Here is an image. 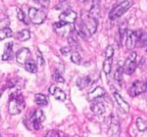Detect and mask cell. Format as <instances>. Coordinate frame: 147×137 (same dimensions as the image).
<instances>
[{"instance_id": "cell-1", "label": "cell", "mask_w": 147, "mask_h": 137, "mask_svg": "<svg viewBox=\"0 0 147 137\" xmlns=\"http://www.w3.org/2000/svg\"><path fill=\"white\" fill-rule=\"evenodd\" d=\"M24 108V99L22 95L13 93L9 97V105H8V111L11 115H17L21 113V111Z\"/></svg>"}, {"instance_id": "cell-2", "label": "cell", "mask_w": 147, "mask_h": 137, "mask_svg": "<svg viewBox=\"0 0 147 137\" xmlns=\"http://www.w3.org/2000/svg\"><path fill=\"white\" fill-rule=\"evenodd\" d=\"M133 5V0H125L123 2H121L120 4H118L117 6H115L112 10L109 13V17L111 20H115V19L121 17L129 8H131V6Z\"/></svg>"}, {"instance_id": "cell-3", "label": "cell", "mask_w": 147, "mask_h": 137, "mask_svg": "<svg viewBox=\"0 0 147 137\" xmlns=\"http://www.w3.org/2000/svg\"><path fill=\"white\" fill-rule=\"evenodd\" d=\"M53 29L57 35L61 37H67L74 31L75 27H74L73 23H65L59 20V22L53 24Z\"/></svg>"}, {"instance_id": "cell-4", "label": "cell", "mask_w": 147, "mask_h": 137, "mask_svg": "<svg viewBox=\"0 0 147 137\" xmlns=\"http://www.w3.org/2000/svg\"><path fill=\"white\" fill-rule=\"evenodd\" d=\"M28 16L31 22H33L34 24H41L45 22V18H47V13L41 9L31 7L28 10Z\"/></svg>"}, {"instance_id": "cell-5", "label": "cell", "mask_w": 147, "mask_h": 137, "mask_svg": "<svg viewBox=\"0 0 147 137\" xmlns=\"http://www.w3.org/2000/svg\"><path fill=\"white\" fill-rule=\"evenodd\" d=\"M136 57L137 55L135 51H132V53L129 55V57H127L126 61L124 63V67H123V72L126 73L127 75H131L133 74V72L136 69Z\"/></svg>"}, {"instance_id": "cell-6", "label": "cell", "mask_w": 147, "mask_h": 137, "mask_svg": "<svg viewBox=\"0 0 147 137\" xmlns=\"http://www.w3.org/2000/svg\"><path fill=\"white\" fill-rule=\"evenodd\" d=\"M83 25H84L85 28L89 31V33L93 34V33H95L97 31L98 22H97V19L95 18V17L88 14L83 17Z\"/></svg>"}, {"instance_id": "cell-7", "label": "cell", "mask_w": 147, "mask_h": 137, "mask_svg": "<svg viewBox=\"0 0 147 137\" xmlns=\"http://www.w3.org/2000/svg\"><path fill=\"white\" fill-rule=\"evenodd\" d=\"M29 120H30L31 124H32L33 129L34 130H39L41 126V122L45 120V114H43L42 110H39V109L35 110Z\"/></svg>"}, {"instance_id": "cell-8", "label": "cell", "mask_w": 147, "mask_h": 137, "mask_svg": "<svg viewBox=\"0 0 147 137\" xmlns=\"http://www.w3.org/2000/svg\"><path fill=\"white\" fill-rule=\"evenodd\" d=\"M145 91H146V84L140 80H136L132 84V87L130 89V95L132 97H136L144 93Z\"/></svg>"}, {"instance_id": "cell-9", "label": "cell", "mask_w": 147, "mask_h": 137, "mask_svg": "<svg viewBox=\"0 0 147 137\" xmlns=\"http://www.w3.org/2000/svg\"><path fill=\"white\" fill-rule=\"evenodd\" d=\"M77 12L73 10H65L59 14V20L65 23H74L77 19Z\"/></svg>"}, {"instance_id": "cell-10", "label": "cell", "mask_w": 147, "mask_h": 137, "mask_svg": "<svg viewBox=\"0 0 147 137\" xmlns=\"http://www.w3.org/2000/svg\"><path fill=\"white\" fill-rule=\"evenodd\" d=\"M49 93L55 97V100L61 101V102H65V99H67L65 93L63 92L61 89H59V88H57V86H55V85L49 87Z\"/></svg>"}, {"instance_id": "cell-11", "label": "cell", "mask_w": 147, "mask_h": 137, "mask_svg": "<svg viewBox=\"0 0 147 137\" xmlns=\"http://www.w3.org/2000/svg\"><path fill=\"white\" fill-rule=\"evenodd\" d=\"M30 55H31L30 51H29L28 49H26V47H23L20 51H18V53H17V55H16L17 63H20V65H24V63L30 59Z\"/></svg>"}, {"instance_id": "cell-12", "label": "cell", "mask_w": 147, "mask_h": 137, "mask_svg": "<svg viewBox=\"0 0 147 137\" xmlns=\"http://www.w3.org/2000/svg\"><path fill=\"white\" fill-rule=\"evenodd\" d=\"M126 47L128 49H132L137 45V35L135 31L126 30Z\"/></svg>"}, {"instance_id": "cell-13", "label": "cell", "mask_w": 147, "mask_h": 137, "mask_svg": "<svg viewBox=\"0 0 147 137\" xmlns=\"http://www.w3.org/2000/svg\"><path fill=\"white\" fill-rule=\"evenodd\" d=\"M113 95H114L115 101H116L117 104L119 105V107L122 109L123 112L128 113L129 111H130V105H129L128 103H127L126 101H125L124 99L121 97V95L119 94L117 91H114V92H113Z\"/></svg>"}, {"instance_id": "cell-14", "label": "cell", "mask_w": 147, "mask_h": 137, "mask_svg": "<svg viewBox=\"0 0 147 137\" xmlns=\"http://www.w3.org/2000/svg\"><path fill=\"white\" fill-rule=\"evenodd\" d=\"M119 134H120V125H119L116 117H112V122H111L107 135L108 136H118Z\"/></svg>"}, {"instance_id": "cell-15", "label": "cell", "mask_w": 147, "mask_h": 137, "mask_svg": "<svg viewBox=\"0 0 147 137\" xmlns=\"http://www.w3.org/2000/svg\"><path fill=\"white\" fill-rule=\"evenodd\" d=\"M105 94H106V92H105V90L102 88V87H97L95 90H93L91 93H89L88 100L91 101V102H92V101H95V100H98V99L104 97Z\"/></svg>"}, {"instance_id": "cell-16", "label": "cell", "mask_w": 147, "mask_h": 137, "mask_svg": "<svg viewBox=\"0 0 147 137\" xmlns=\"http://www.w3.org/2000/svg\"><path fill=\"white\" fill-rule=\"evenodd\" d=\"M92 83H93V81H92V79H91L90 76L81 77V78H79L78 81H77V86L79 87V89L82 90V89H85L88 86H90Z\"/></svg>"}, {"instance_id": "cell-17", "label": "cell", "mask_w": 147, "mask_h": 137, "mask_svg": "<svg viewBox=\"0 0 147 137\" xmlns=\"http://www.w3.org/2000/svg\"><path fill=\"white\" fill-rule=\"evenodd\" d=\"M92 102H94V101H92ZM91 109H92L93 112L97 115L104 114L105 111H106V108H105L104 104H103L102 102H94L92 104V106H91Z\"/></svg>"}, {"instance_id": "cell-18", "label": "cell", "mask_w": 147, "mask_h": 137, "mask_svg": "<svg viewBox=\"0 0 147 137\" xmlns=\"http://www.w3.org/2000/svg\"><path fill=\"white\" fill-rule=\"evenodd\" d=\"M99 14H100V0H93V5L90 9L89 15L97 18Z\"/></svg>"}, {"instance_id": "cell-19", "label": "cell", "mask_w": 147, "mask_h": 137, "mask_svg": "<svg viewBox=\"0 0 147 137\" xmlns=\"http://www.w3.org/2000/svg\"><path fill=\"white\" fill-rule=\"evenodd\" d=\"M12 53H13V43H6V47L4 49V53L2 55V59L3 61H8L12 57Z\"/></svg>"}, {"instance_id": "cell-20", "label": "cell", "mask_w": 147, "mask_h": 137, "mask_svg": "<svg viewBox=\"0 0 147 137\" xmlns=\"http://www.w3.org/2000/svg\"><path fill=\"white\" fill-rule=\"evenodd\" d=\"M24 65H25V70H26L27 72L31 73V74H34V73L37 72V65L33 59H29L28 61L24 63Z\"/></svg>"}, {"instance_id": "cell-21", "label": "cell", "mask_w": 147, "mask_h": 137, "mask_svg": "<svg viewBox=\"0 0 147 137\" xmlns=\"http://www.w3.org/2000/svg\"><path fill=\"white\" fill-rule=\"evenodd\" d=\"M16 38L20 41L28 40V39L30 38V31H29L28 29H22V30H20L17 33Z\"/></svg>"}, {"instance_id": "cell-22", "label": "cell", "mask_w": 147, "mask_h": 137, "mask_svg": "<svg viewBox=\"0 0 147 137\" xmlns=\"http://www.w3.org/2000/svg\"><path fill=\"white\" fill-rule=\"evenodd\" d=\"M35 103L38 106L45 107L47 105V98L43 94H36L35 95Z\"/></svg>"}, {"instance_id": "cell-23", "label": "cell", "mask_w": 147, "mask_h": 137, "mask_svg": "<svg viewBox=\"0 0 147 137\" xmlns=\"http://www.w3.org/2000/svg\"><path fill=\"white\" fill-rule=\"evenodd\" d=\"M103 70H104L105 74L109 75L112 70V57H106L103 63Z\"/></svg>"}, {"instance_id": "cell-24", "label": "cell", "mask_w": 147, "mask_h": 137, "mask_svg": "<svg viewBox=\"0 0 147 137\" xmlns=\"http://www.w3.org/2000/svg\"><path fill=\"white\" fill-rule=\"evenodd\" d=\"M12 34H13L12 30H11L9 27H4V28L0 29V40L8 38V37H11Z\"/></svg>"}, {"instance_id": "cell-25", "label": "cell", "mask_w": 147, "mask_h": 137, "mask_svg": "<svg viewBox=\"0 0 147 137\" xmlns=\"http://www.w3.org/2000/svg\"><path fill=\"white\" fill-rule=\"evenodd\" d=\"M136 126L140 131H144L147 128V122L144 117H138L136 120Z\"/></svg>"}, {"instance_id": "cell-26", "label": "cell", "mask_w": 147, "mask_h": 137, "mask_svg": "<svg viewBox=\"0 0 147 137\" xmlns=\"http://www.w3.org/2000/svg\"><path fill=\"white\" fill-rule=\"evenodd\" d=\"M71 59L74 63H76V65H80L81 61H82V57H81V55L78 53V51H74L73 53H71Z\"/></svg>"}, {"instance_id": "cell-27", "label": "cell", "mask_w": 147, "mask_h": 137, "mask_svg": "<svg viewBox=\"0 0 147 137\" xmlns=\"http://www.w3.org/2000/svg\"><path fill=\"white\" fill-rule=\"evenodd\" d=\"M67 37H69V45H71V47L74 49V51H78V49H81L80 45H79L78 41H77V39L75 38V37L69 36V35Z\"/></svg>"}, {"instance_id": "cell-28", "label": "cell", "mask_w": 147, "mask_h": 137, "mask_svg": "<svg viewBox=\"0 0 147 137\" xmlns=\"http://www.w3.org/2000/svg\"><path fill=\"white\" fill-rule=\"evenodd\" d=\"M114 78H115V80H116L118 83H121V81H122V78H123V67H119L118 69L116 70V72H115V75H114Z\"/></svg>"}, {"instance_id": "cell-29", "label": "cell", "mask_w": 147, "mask_h": 137, "mask_svg": "<svg viewBox=\"0 0 147 137\" xmlns=\"http://www.w3.org/2000/svg\"><path fill=\"white\" fill-rule=\"evenodd\" d=\"M53 79H55V82H57V83H63V82H65V79L63 78V75H61V73L59 72V70L55 71V74H53Z\"/></svg>"}, {"instance_id": "cell-30", "label": "cell", "mask_w": 147, "mask_h": 137, "mask_svg": "<svg viewBox=\"0 0 147 137\" xmlns=\"http://www.w3.org/2000/svg\"><path fill=\"white\" fill-rule=\"evenodd\" d=\"M114 55V47L112 45H108L105 51V57H113Z\"/></svg>"}, {"instance_id": "cell-31", "label": "cell", "mask_w": 147, "mask_h": 137, "mask_svg": "<svg viewBox=\"0 0 147 137\" xmlns=\"http://www.w3.org/2000/svg\"><path fill=\"white\" fill-rule=\"evenodd\" d=\"M126 27H127V22L121 23L120 27H119V31H120V36L123 38V36H125V33H126Z\"/></svg>"}, {"instance_id": "cell-32", "label": "cell", "mask_w": 147, "mask_h": 137, "mask_svg": "<svg viewBox=\"0 0 147 137\" xmlns=\"http://www.w3.org/2000/svg\"><path fill=\"white\" fill-rule=\"evenodd\" d=\"M17 17L20 21H24V13L21 9H17Z\"/></svg>"}, {"instance_id": "cell-33", "label": "cell", "mask_w": 147, "mask_h": 137, "mask_svg": "<svg viewBox=\"0 0 147 137\" xmlns=\"http://www.w3.org/2000/svg\"><path fill=\"white\" fill-rule=\"evenodd\" d=\"M35 1L43 7H47L49 5V0H35Z\"/></svg>"}, {"instance_id": "cell-34", "label": "cell", "mask_w": 147, "mask_h": 137, "mask_svg": "<svg viewBox=\"0 0 147 137\" xmlns=\"http://www.w3.org/2000/svg\"><path fill=\"white\" fill-rule=\"evenodd\" d=\"M69 51H71V49H69V47H63V49H61V53H63V55H67Z\"/></svg>"}, {"instance_id": "cell-35", "label": "cell", "mask_w": 147, "mask_h": 137, "mask_svg": "<svg viewBox=\"0 0 147 137\" xmlns=\"http://www.w3.org/2000/svg\"><path fill=\"white\" fill-rule=\"evenodd\" d=\"M37 57H38V63L40 65H43V63H45V61H43V57H41L40 53L39 51H37Z\"/></svg>"}, {"instance_id": "cell-36", "label": "cell", "mask_w": 147, "mask_h": 137, "mask_svg": "<svg viewBox=\"0 0 147 137\" xmlns=\"http://www.w3.org/2000/svg\"><path fill=\"white\" fill-rule=\"evenodd\" d=\"M45 136H59V134L57 131H49Z\"/></svg>"}, {"instance_id": "cell-37", "label": "cell", "mask_w": 147, "mask_h": 137, "mask_svg": "<svg viewBox=\"0 0 147 137\" xmlns=\"http://www.w3.org/2000/svg\"><path fill=\"white\" fill-rule=\"evenodd\" d=\"M79 1H81V2H85V1H87V0H79Z\"/></svg>"}]
</instances>
